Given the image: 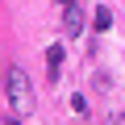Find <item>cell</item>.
Instances as JSON below:
<instances>
[{
	"mask_svg": "<svg viewBox=\"0 0 125 125\" xmlns=\"http://www.w3.org/2000/svg\"><path fill=\"white\" fill-rule=\"evenodd\" d=\"M92 25H96V29L104 33V29L113 25V13H108V9H96V17H92Z\"/></svg>",
	"mask_w": 125,
	"mask_h": 125,
	"instance_id": "277c9868",
	"label": "cell"
},
{
	"mask_svg": "<svg viewBox=\"0 0 125 125\" xmlns=\"http://www.w3.org/2000/svg\"><path fill=\"white\" fill-rule=\"evenodd\" d=\"M58 4H62V9H67V4H75V0H58Z\"/></svg>",
	"mask_w": 125,
	"mask_h": 125,
	"instance_id": "52a82bcc",
	"label": "cell"
},
{
	"mask_svg": "<svg viewBox=\"0 0 125 125\" xmlns=\"http://www.w3.org/2000/svg\"><path fill=\"white\" fill-rule=\"evenodd\" d=\"M62 29H67L71 38H75V33L83 29V13H79L75 4H67V13H62Z\"/></svg>",
	"mask_w": 125,
	"mask_h": 125,
	"instance_id": "7a4b0ae2",
	"label": "cell"
},
{
	"mask_svg": "<svg viewBox=\"0 0 125 125\" xmlns=\"http://www.w3.org/2000/svg\"><path fill=\"white\" fill-rule=\"evenodd\" d=\"M58 67H62V46H50V50H46V71H50V79H58Z\"/></svg>",
	"mask_w": 125,
	"mask_h": 125,
	"instance_id": "3957f363",
	"label": "cell"
},
{
	"mask_svg": "<svg viewBox=\"0 0 125 125\" xmlns=\"http://www.w3.org/2000/svg\"><path fill=\"white\" fill-rule=\"evenodd\" d=\"M108 125H125V121H121V113H113V117H108Z\"/></svg>",
	"mask_w": 125,
	"mask_h": 125,
	"instance_id": "8992f818",
	"label": "cell"
},
{
	"mask_svg": "<svg viewBox=\"0 0 125 125\" xmlns=\"http://www.w3.org/2000/svg\"><path fill=\"white\" fill-rule=\"evenodd\" d=\"M0 125H21V121H17V113H13V117H4V121H0Z\"/></svg>",
	"mask_w": 125,
	"mask_h": 125,
	"instance_id": "5b68a950",
	"label": "cell"
},
{
	"mask_svg": "<svg viewBox=\"0 0 125 125\" xmlns=\"http://www.w3.org/2000/svg\"><path fill=\"white\" fill-rule=\"evenodd\" d=\"M4 96H9V108H13L17 117L33 113V88H29V75H25L21 67H9V71H4Z\"/></svg>",
	"mask_w": 125,
	"mask_h": 125,
	"instance_id": "6da1fadb",
	"label": "cell"
}]
</instances>
